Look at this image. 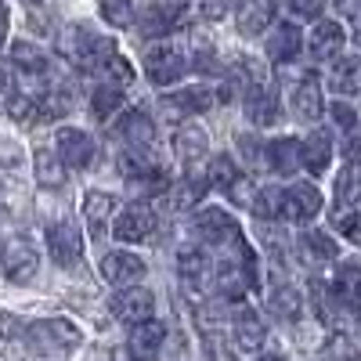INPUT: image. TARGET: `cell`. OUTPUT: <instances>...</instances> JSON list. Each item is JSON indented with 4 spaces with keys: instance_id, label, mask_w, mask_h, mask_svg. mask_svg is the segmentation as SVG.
Wrapping results in <instances>:
<instances>
[{
    "instance_id": "cell-47",
    "label": "cell",
    "mask_w": 361,
    "mask_h": 361,
    "mask_svg": "<svg viewBox=\"0 0 361 361\" xmlns=\"http://www.w3.org/2000/svg\"><path fill=\"white\" fill-rule=\"evenodd\" d=\"M25 329H22V322L18 318H11V314H0V336L4 340H15V336H22Z\"/></svg>"
},
{
    "instance_id": "cell-10",
    "label": "cell",
    "mask_w": 361,
    "mask_h": 361,
    "mask_svg": "<svg viewBox=\"0 0 361 361\" xmlns=\"http://www.w3.org/2000/svg\"><path fill=\"white\" fill-rule=\"evenodd\" d=\"M102 279H105V286H112V289H130V286H141V279L148 275V264L141 260V257H134V253H127V250H109L105 257H102Z\"/></svg>"
},
{
    "instance_id": "cell-17",
    "label": "cell",
    "mask_w": 361,
    "mask_h": 361,
    "mask_svg": "<svg viewBox=\"0 0 361 361\" xmlns=\"http://www.w3.org/2000/svg\"><path fill=\"white\" fill-rule=\"evenodd\" d=\"M112 217H116V195L112 192H102V188H90L83 195V221H87L90 235L105 238V228H109Z\"/></svg>"
},
{
    "instance_id": "cell-52",
    "label": "cell",
    "mask_w": 361,
    "mask_h": 361,
    "mask_svg": "<svg viewBox=\"0 0 361 361\" xmlns=\"http://www.w3.org/2000/svg\"><path fill=\"white\" fill-rule=\"evenodd\" d=\"M257 361H279V357H257Z\"/></svg>"
},
{
    "instance_id": "cell-33",
    "label": "cell",
    "mask_w": 361,
    "mask_h": 361,
    "mask_svg": "<svg viewBox=\"0 0 361 361\" xmlns=\"http://www.w3.org/2000/svg\"><path fill=\"white\" fill-rule=\"evenodd\" d=\"M300 250H304L307 260H336L340 257V246L325 231H304L300 235Z\"/></svg>"
},
{
    "instance_id": "cell-13",
    "label": "cell",
    "mask_w": 361,
    "mask_h": 361,
    "mask_svg": "<svg viewBox=\"0 0 361 361\" xmlns=\"http://www.w3.org/2000/svg\"><path fill=\"white\" fill-rule=\"evenodd\" d=\"M206 180H209V188H217V192H228L235 202H253L246 195V177L238 173V163L231 156H214L206 163Z\"/></svg>"
},
{
    "instance_id": "cell-28",
    "label": "cell",
    "mask_w": 361,
    "mask_h": 361,
    "mask_svg": "<svg viewBox=\"0 0 361 361\" xmlns=\"http://www.w3.org/2000/svg\"><path fill=\"white\" fill-rule=\"evenodd\" d=\"M177 271H180V279H185L192 289H202L209 282V257L195 246H185L177 253Z\"/></svg>"
},
{
    "instance_id": "cell-48",
    "label": "cell",
    "mask_w": 361,
    "mask_h": 361,
    "mask_svg": "<svg viewBox=\"0 0 361 361\" xmlns=\"http://www.w3.org/2000/svg\"><path fill=\"white\" fill-rule=\"evenodd\" d=\"M350 25H354V40H357V47H361V8L350 15Z\"/></svg>"
},
{
    "instance_id": "cell-7",
    "label": "cell",
    "mask_w": 361,
    "mask_h": 361,
    "mask_svg": "<svg viewBox=\"0 0 361 361\" xmlns=\"http://www.w3.org/2000/svg\"><path fill=\"white\" fill-rule=\"evenodd\" d=\"M173 156H177L180 170H185V177L202 180V166L209 159V137H206V130L195 127V123H185L173 134Z\"/></svg>"
},
{
    "instance_id": "cell-8",
    "label": "cell",
    "mask_w": 361,
    "mask_h": 361,
    "mask_svg": "<svg viewBox=\"0 0 361 361\" xmlns=\"http://www.w3.org/2000/svg\"><path fill=\"white\" fill-rule=\"evenodd\" d=\"M116 141L130 148V152H159V141H156V123L148 119V112L141 109H130L116 119V127H112Z\"/></svg>"
},
{
    "instance_id": "cell-34",
    "label": "cell",
    "mask_w": 361,
    "mask_h": 361,
    "mask_svg": "<svg viewBox=\"0 0 361 361\" xmlns=\"http://www.w3.org/2000/svg\"><path fill=\"white\" fill-rule=\"evenodd\" d=\"M361 199V166L347 163L336 177V209H347Z\"/></svg>"
},
{
    "instance_id": "cell-24",
    "label": "cell",
    "mask_w": 361,
    "mask_h": 361,
    "mask_svg": "<svg viewBox=\"0 0 361 361\" xmlns=\"http://www.w3.org/2000/svg\"><path fill=\"white\" fill-rule=\"evenodd\" d=\"M333 296L343 311L350 314L361 311V267L357 264H340L336 279H333Z\"/></svg>"
},
{
    "instance_id": "cell-4",
    "label": "cell",
    "mask_w": 361,
    "mask_h": 361,
    "mask_svg": "<svg viewBox=\"0 0 361 361\" xmlns=\"http://www.w3.org/2000/svg\"><path fill=\"white\" fill-rule=\"evenodd\" d=\"M195 235H199L202 246H214V250H231L246 238L243 228H238V221L224 206H202L195 214Z\"/></svg>"
},
{
    "instance_id": "cell-14",
    "label": "cell",
    "mask_w": 361,
    "mask_h": 361,
    "mask_svg": "<svg viewBox=\"0 0 361 361\" xmlns=\"http://www.w3.org/2000/svg\"><path fill=\"white\" fill-rule=\"evenodd\" d=\"M152 311H156V296H152V289H145V286H130V289L112 296V314L119 322H127V325L148 322Z\"/></svg>"
},
{
    "instance_id": "cell-2",
    "label": "cell",
    "mask_w": 361,
    "mask_h": 361,
    "mask_svg": "<svg viewBox=\"0 0 361 361\" xmlns=\"http://www.w3.org/2000/svg\"><path fill=\"white\" fill-rule=\"evenodd\" d=\"M22 340L37 361H66L80 347V329L69 318H40L25 325Z\"/></svg>"
},
{
    "instance_id": "cell-45",
    "label": "cell",
    "mask_w": 361,
    "mask_h": 361,
    "mask_svg": "<svg viewBox=\"0 0 361 361\" xmlns=\"http://www.w3.org/2000/svg\"><path fill=\"white\" fill-rule=\"evenodd\" d=\"M333 119H336V127H343V134L357 127V116H354V109H350L347 102H336V105H333Z\"/></svg>"
},
{
    "instance_id": "cell-21",
    "label": "cell",
    "mask_w": 361,
    "mask_h": 361,
    "mask_svg": "<svg viewBox=\"0 0 361 361\" xmlns=\"http://www.w3.org/2000/svg\"><path fill=\"white\" fill-rule=\"evenodd\" d=\"M300 148H304V170L314 173V177L329 170V163H333V152H336L333 134H329V130H311L304 141H300Z\"/></svg>"
},
{
    "instance_id": "cell-27",
    "label": "cell",
    "mask_w": 361,
    "mask_h": 361,
    "mask_svg": "<svg viewBox=\"0 0 361 361\" xmlns=\"http://www.w3.org/2000/svg\"><path fill=\"white\" fill-rule=\"evenodd\" d=\"M33 173H37V185L40 188H62L66 185V163L58 152H51L47 145H40L37 152H33Z\"/></svg>"
},
{
    "instance_id": "cell-40",
    "label": "cell",
    "mask_w": 361,
    "mask_h": 361,
    "mask_svg": "<svg viewBox=\"0 0 361 361\" xmlns=\"http://www.w3.org/2000/svg\"><path fill=\"white\" fill-rule=\"evenodd\" d=\"M102 73H105V76H109L112 83H119V87L134 80V69H130V62H127V58L119 54V51H116V54L109 58V62H105V69H102Z\"/></svg>"
},
{
    "instance_id": "cell-43",
    "label": "cell",
    "mask_w": 361,
    "mask_h": 361,
    "mask_svg": "<svg viewBox=\"0 0 361 361\" xmlns=\"http://www.w3.org/2000/svg\"><path fill=\"white\" fill-rule=\"evenodd\" d=\"M0 166H4V170L22 166V148H18V141H11V137H0Z\"/></svg>"
},
{
    "instance_id": "cell-15",
    "label": "cell",
    "mask_w": 361,
    "mask_h": 361,
    "mask_svg": "<svg viewBox=\"0 0 361 361\" xmlns=\"http://www.w3.org/2000/svg\"><path fill=\"white\" fill-rule=\"evenodd\" d=\"M214 102H217V94L209 87H185V90H173V94L163 98V112L170 119H185V116L214 109Z\"/></svg>"
},
{
    "instance_id": "cell-44",
    "label": "cell",
    "mask_w": 361,
    "mask_h": 361,
    "mask_svg": "<svg viewBox=\"0 0 361 361\" xmlns=\"http://www.w3.org/2000/svg\"><path fill=\"white\" fill-rule=\"evenodd\" d=\"M340 156L354 166H361V130H347L343 145H340Z\"/></svg>"
},
{
    "instance_id": "cell-19",
    "label": "cell",
    "mask_w": 361,
    "mask_h": 361,
    "mask_svg": "<svg viewBox=\"0 0 361 361\" xmlns=\"http://www.w3.org/2000/svg\"><path fill=\"white\" fill-rule=\"evenodd\" d=\"M231 333H235L238 350H257L267 336V329H264V318L253 307H235L231 311Z\"/></svg>"
},
{
    "instance_id": "cell-31",
    "label": "cell",
    "mask_w": 361,
    "mask_h": 361,
    "mask_svg": "<svg viewBox=\"0 0 361 361\" xmlns=\"http://www.w3.org/2000/svg\"><path fill=\"white\" fill-rule=\"evenodd\" d=\"M11 66H15L18 73H51L47 54H44L37 44H29V40L11 44Z\"/></svg>"
},
{
    "instance_id": "cell-42",
    "label": "cell",
    "mask_w": 361,
    "mask_h": 361,
    "mask_svg": "<svg viewBox=\"0 0 361 361\" xmlns=\"http://www.w3.org/2000/svg\"><path fill=\"white\" fill-rule=\"evenodd\" d=\"M238 148H243V156L250 159V166H267V145L264 141L243 134V137H238Z\"/></svg>"
},
{
    "instance_id": "cell-53",
    "label": "cell",
    "mask_w": 361,
    "mask_h": 361,
    "mask_svg": "<svg viewBox=\"0 0 361 361\" xmlns=\"http://www.w3.org/2000/svg\"><path fill=\"white\" fill-rule=\"evenodd\" d=\"M22 4H37V0H22Z\"/></svg>"
},
{
    "instance_id": "cell-36",
    "label": "cell",
    "mask_w": 361,
    "mask_h": 361,
    "mask_svg": "<svg viewBox=\"0 0 361 361\" xmlns=\"http://www.w3.org/2000/svg\"><path fill=\"white\" fill-rule=\"evenodd\" d=\"M98 15L116 29H127L134 25V0H98Z\"/></svg>"
},
{
    "instance_id": "cell-32",
    "label": "cell",
    "mask_w": 361,
    "mask_h": 361,
    "mask_svg": "<svg viewBox=\"0 0 361 361\" xmlns=\"http://www.w3.org/2000/svg\"><path fill=\"white\" fill-rule=\"evenodd\" d=\"M119 105H123V87L112 83V80L102 83V87H94V94H90V112H94V119H102V123Z\"/></svg>"
},
{
    "instance_id": "cell-25",
    "label": "cell",
    "mask_w": 361,
    "mask_h": 361,
    "mask_svg": "<svg viewBox=\"0 0 361 361\" xmlns=\"http://www.w3.org/2000/svg\"><path fill=\"white\" fill-rule=\"evenodd\" d=\"M271 22H275V0H246L235 15V25L243 37H260Z\"/></svg>"
},
{
    "instance_id": "cell-26",
    "label": "cell",
    "mask_w": 361,
    "mask_h": 361,
    "mask_svg": "<svg viewBox=\"0 0 361 361\" xmlns=\"http://www.w3.org/2000/svg\"><path fill=\"white\" fill-rule=\"evenodd\" d=\"M246 116L253 119L257 127H271V123H279V116H282L279 98L271 94V90H267L264 83H253V87L246 90Z\"/></svg>"
},
{
    "instance_id": "cell-3",
    "label": "cell",
    "mask_w": 361,
    "mask_h": 361,
    "mask_svg": "<svg viewBox=\"0 0 361 361\" xmlns=\"http://www.w3.org/2000/svg\"><path fill=\"white\" fill-rule=\"evenodd\" d=\"M58 54L83 73H102L105 62L116 54V44L109 37H98L94 29H87V25H66L62 33H58Z\"/></svg>"
},
{
    "instance_id": "cell-5",
    "label": "cell",
    "mask_w": 361,
    "mask_h": 361,
    "mask_svg": "<svg viewBox=\"0 0 361 361\" xmlns=\"http://www.w3.org/2000/svg\"><path fill=\"white\" fill-rule=\"evenodd\" d=\"M141 66H145L148 83H156V87H173V83L185 80V73H188V54L180 51V47H173V44H156V47L145 51Z\"/></svg>"
},
{
    "instance_id": "cell-41",
    "label": "cell",
    "mask_w": 361,
    "mask_h": 361,
    "mask_svg": "<svg viewBox=\"0 0 361 361\" xmlns=\"http://www.w3.org/2000/svg\"><path fill=\"white\" fill-rule=\"evenodd\" d=\"M192 4H195V15H199V18L217 22V18H224V15L231 11L235 0H192Z\"/></svg>"
},
{
    "instance_id": "cell-30",
    "label": "cell",
    "mask_w": 361,
    "mask_h": 361,
    "mask_svg": "<svg viewBox=\"0 0 361 361\" xmlns=\"http://www.w3.org/2000/svg\"><path fill=\"white\" fill-rule=\"evenodd\" d=\"M180 8H185V0H148V15H145L141 29L145 33H163V29L173 25Z\"/></svg>"
},
{
    "instance_id": "cell-23",
    "label": "cell",
    "mask_w": 361,
    "mask_h": 361,
    "mask_svg": "<svg viewBox=\"0 0 361 361\" xmlns=\"http://www.w3.org/2000/svg\"><path fill=\"white\" fill-rule=\"evenodd\" d=\"M289 105H293V116L296 119H304V123H311V119L322 116V83L314 76H304L296 87H293V94H289Z\"/></svg>"
},
{
    "instance_id": "cell-49",
    "label": "cell",
    "mask_w": 361,
    "mask_h": 361,
    "mask_svg": "<svg viewBox=\"0 0 361 361\" xmlns=\"http://www.w3.org/2000/svg\"><path fill=\"white\" fill-rule=\"evenodd\" d=\"M112 361H137V357H134V354H130V347H127V350H116V354H112Z\"/></svg>"
},
{
    "instance_id": "cell-6",
    "label": "cell",
    "mask_w": 361,
    "mask_h": 361,
    "mask_svg": "<svg viewBox=\"0 0 361 361\" xmlns=\"http://www.w3.org/2000/svg\"><path fill=\"white\" fill-rule=\"evenodd\" d=\"M156 228H159V217L152 202H130L112 217V235L119 243H148L156 235Z\"/></svg>"
},
{
    "instance_id": "cell-9",
    "label": "cell",
    "mask_w": 361,
    "mask_h": 361,
    "mask_svg": "<svg viewBox=\"0 0 361 361\" xmlns=\"http://www.w3.org/2000/svg\"><path fill=\"white\" fill-rule=\"evenodd\" d=\"M47 253L58 267H76L83 260V231L73 217L54 221L47 228Z\"/></svg>"
},
{
    "instance_id": "cell-50",
    "label": "cell",
    "mask_w": 361,
    "mask_h": 361,
    "mask_svg": "<svg viewBox=\"0 0 361 361\" xmlns=\"http://www.w3.org/2000/svg\"><path fill=\"white\" fill-rule=\"evenodd\" d=\"M0 47H4V22H0Z\"/></svg>"
},
{
    "instance_id": "cell-38",
    "label": "cell",
    "mask_w": 361,
    "mask_h": 361,
    "mask_svg": "<svg viewBox=\"0 0 361 361\" xmlns=\"http://www.w3.org/2000/svg\"><path fill=\"white\" fill-rule=\"evenodd\" d=\"M202 354H206V361H235V350L224 343V333H217L209 325L202 333Z\"/></svg>"
},
{
    "instance_id": "cell-1",
    "label": "cell",
    "mask_w": 361,
    "mask_h": 361,
    "mask_svg": "<svg viewBox=\"0 0 361 361\" xmlns=\"http://www.w3.org/2000/svg\"><path fill=\"white\" fill-rule=\"evenodd\" d=\"M37 267H40V253L33 238L18 228L11 209H0V271L11 282H33Z\"/></svg>"
},
{
    "instance_id": "cell-35",
    "label": "cell",
    "mask_w": 361,
    "mask_h": 361,
    "mask_svg": "<svg viewBox=\"0 0 361 361\" xmlns=\"http://www.w3.org/2000/svg\"><path fill=\"white\" fill-rule=\"evenodd\" d=\"M253 217L260 221H282V188H260L250 202Z\"/></svg>"
},
{
    "instance_id": "cell-29",
    "label": "cell",
    "mask_w": 361,
    "mask_h": 361,
    "mask_svg": "<svg viewBox=\"0 0 361 361\" xmlns=\"http://www.w3.org/2000/svg\"><path fill=\"white\" fill-rule=\"evenodd\" d=\"M329 83H333L336 94H350V98L361 94V58H357V54H350V58H336Z\"/></svg>"
},
{
    "instance_id": "cell-12",
    "label": "cell",
    "mask_w": 361,
    "mask_h": 361,
    "mask_svg": "<svg viewBox=\"0 0 361 361\" xmlns=\"http://www.w3.org/2000/svg\"><path fill=\"white\" fill-rule=\"evenodd\" d=\"M54 145H58L54 152L62 156V163L73 166V170H87L90 163H94V152H98L94 137H90L87 130H80V127H58Z\"/></svg>"
},
{
    "instance_id": "cell-16",
    "label": "cell",
    "mask_w": 361,
    "mask_h": 361,
    "mask_svg": "<svg viewBox=\"0 0 361 361\" xmlns=\"http://www.w3.org/2000/svg\"><path fill=\"white\" fill-rule=\"evenodd\" d=\"M347 44V33H343V25L333 22V18H322L314 29H311V37H307V51L314 62H329V58H340Z\"/></svg>"
},
{
    "instance_id": "cell-39",
    "label": "cell",
    "mask_w": 361,
    "mask_h": 361,
    "mask_svg": "<svg viewBox=\"0 0 361 361\" xmlns=\"http://www.w3.org/2000/svg\"><path fill=\"white\" fill-rule=\"evenodd\" d=\"M336 231L347 238L350 246H361V214L357 209H336Z\"/></svg>"
},
{
    "instance_id": "cell-18",
    "label": "cell",
    "mask_w": 361,
    "mask_h": 361,
    "mask_svg": "<svg viewBox=\"0 0 361 361\" xmlns=\"http://www.w3.org/2000/svg\"><path fill=\"white\" fill-rule=\"evenodd\" d=\"M304 51V33H300L296 22H282L275 25V33L267 37V58L275 66H289L293 58Z\"/></svg>"
},
{
    "instance_id": "cell-51",
    "label": "cell",
    "mask_w": 361,
    "mask_h": 361,
    "mask_svg": "<svg viewBox=\"0 0 361 361\" xmlns=\"http://www.w3.org/2000/svg\"><path fill=\"white\" fill-rule=\"evenodd\" d=\"M4 15H8V11H4V0H0V22H4Z\"/></svg>"
},
{
    "instance_id": "cell-37",
    "label": "cell",
    "mask_w": 361,
    "mask_h": 361,
    "mask_svg": "<svg viewBox=\"0 0 361 361\" xmlns=\"http://www.w3.org/2000/svg\"><path fill=\"white\" fill-rule=\"evenodd\" d=\"M271 307H275V314L279 318H286V322H296L300 318V293L296 289H289V286H282V289H275L271 293Z\"/></svg>"
},
{
    "instance_id": "cell-22",
    "label": "cell",
    "mask_w": 361,
    "mask_h": 361,
    "mask_svg": "<svg viewBox=\"0 0 361 361\" xmlns=\"http://www.w3.org/2000/svg\"><path fill=\"white\" fill-rule=\"evenodd\" d=\"M300 166H304V148H300L296 137H275V141H267V170L289 177Z\"/></svg>"
},
{
    "instance_id": "cell-20",
    "label": "cell",
    "mask_w": 361,
    "mask_h": 361,
    "mask_svg": "<svg viewBox=\"0 0 361 361\" xmlns=\"http://www.w3.org/2000/svg\"><path fill=\"white\" fill-rule=\"evenodd\" d=\"M163 343H166V325L163 322H137L134 329H130V354L137 357V361H148V357H156L159 350H163Z\"/></svg>"
},
{
    "instance_id": "cell-46",
    "label": "cell",
    "mask_w": 361,
    "mask_h": 361,
    "mask_svg": "<svg viewBox=\"0 0 361 361\" xmlns=\"http://www.w3.org/2000/svg\"><path fill=\"white\" fill-rule=\"evenodd\" d=\"M325 8V0H293V11L304 15V18H318Z\"/></svg>"
},
{
    "instance_id": "cell-11",
    "label": "cell",
    "mask_w": 361,
    "mask_h": 361,
    "mask_svg": "<svg viewBox=\"0 0 361 361\" xmlns=\"http://www.w3.org/2000/svg\"><path fill=\"white\" fill-rule=\"evenodd\" d=\"M322 206H325V199H322V192L311 185V180H300V185L282 188V221H289V224L314 221L322 214Z\"/></svg>"
}]
</instances>
